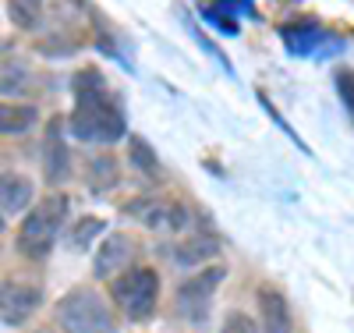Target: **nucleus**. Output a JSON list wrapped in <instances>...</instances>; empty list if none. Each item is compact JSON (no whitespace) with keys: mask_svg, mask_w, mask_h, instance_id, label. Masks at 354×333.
Masks as SVG:
<instances>
[{"mask_svg":"<svg viewBox=\"0 0 354 333\" xmlns=\"http://www.w3.org/2000/svg\"><path fill=\"white\" fill-rule=\"evenodd\" d=\"M75 110L68 117V128L82 142H121L128 135L121 100L110 93V85L100 68H82L71 82Z\"/></svg>","mask_w":354,"mask_h":333,"instance_id":"1","label":"nucleus"},{"mask_svg":"<svg viewBox=\"0 0 354 333\" xmlns=\"http://www.w3.org/2000/svg\"><path fill=\"white\" fill-rule=\"evenodd\" d=\"M68 195L64 192H50L36 202V209H28V217L18 227V252L25 259H46L50 249L57 245L64 220H68Z\"/></svg>","mask_w":354,"mask_h":333,"instance_id":"2","label":"nucleus"},{"mask_svg":"<svg viewBox=\"0 0 354 333\" xmlns=\"http://www.w3.org/2000/svg\"><path fill=\"white\" fill-rule=\"evenodd\" d=\"M57 323L64 333H110L113 312L93 287H75L57 301Z\"/></svg>","mask_w":354,"mask_h":333,"instance_id":"3","label":"nucleus"},{"mask_svg":"<svg viewBox=\"0 0 354 333\" xmlns=\"http://www.w3.org/2000/svg\"><path fill=\"white\" fill-rule=\"evenodd\" d=\"M113 301L121 305V312L135 323L149 319L156 312V301H160V277L156 269L149 266H135L124 269L121 277H113Z\"/></svg>","mask_w":354,"mask_h":333,"instance_id":"4","label":"nucleus"},{"mask_svg":"<svg viewBox=\"0 0 354 333\" xmlns=\"http://www.w3.org/2000/svg\"><path fill=\"white\" fill-rule=\"evenodd\" d=\"M227 269L223 266H209V269H198L195 277H185L181 287H177V312L185 319L198 323L209 316V301H213V291L223 284Z\"/></svg>","mask_w":354,"mask_h":333,"instance_id":"5","label":"nucleus"},{"mask_svg":"<svg viewBox=\"0 0 354 333\" xmlns=\"http://www.w3.org/2000/svg\"><path fill=\"white\" fill-rule=\"evenodd\" d=\"M39 287L25 280H0V323L4 326H21L25 319H32L39 309Z\"/></svg>","mask_w":354,"mask_h":333,"instance_id":"6","label":"nucleus"},{"mask_svg":"<svg viewBox=\"0 0 354 333\" xmlns=\"http://www.w3.org/2000/svg\"><path fill=\"white\" fill-rule=\"evenodd\" d=\"M71 174V156L64 145V117H53L43 138V177L46 185H64Z\"/></svg>","mask_w":354,"mask_h":333,"instance_id":"7","label":"nucleus"},{"mask_svg":"<svg viewBox=\"0 0 354 333\" xmlns=\"http://www.w3.org/2000/svg\"><path fill=\"white\" fill-rule=\"evenodd\" d=\"M135 255V237L131 234H110L103 237V245L96 249V259H93V269H96V277L100 280H113V277H121L128 262Z\"/></svg>","mask_w":354,"mask_h":333,"instance_id":"8","label":"nucleus"},{"mask_svg":"<svg viewBox=\"0 0 354 333\" xmlns=\"http://www.w3.org/2000/svg\"><path fill=\"white\" fill-rule=\"evenodd\" d=\"M32 195H36V188L25 174H15V170L0 174V213L4 217H18L21 209H28Z\"/></svg>","mask_w":354,"mask_h":333,"instance_id":"9","label":"nucleus"},{"mask_svg":"<svg viewBox=\"0 0 354 333\" xmlns=\"http://www.w3.org/2000/svg\"><path fill=\"white\" fill-rule=\"evenodd\" d=\"M262 333H290V305L277 287H259Z\"/></svg>","mask_w":354,"mask_h":333,"instance_id":"10","label":"nucleus"},{"mask_svg":"<svg viewBox=\"0 0 354 333\" xmlns=\"http://www.w3.org/2000/svg\"><path fill=\"white\" fill-rule=\"evenodd\" d=\"M280 36H283V43L290 46V53H308V50L322 39V28H319L315 18H298V21L283 25Z\"/></svg>","mask_w":354,"mask_h":333,"instance_id":"11","label":"nucleus"},{"mask_svg":"<svg viewBox=\"0 0 354 333\" xmlns=\"http://www.w3.org/2000/svg\"><path fill=\"white\" fill-rule=\"evenodd\" d=\"M39 110L28 103H0V135H21L28 128H36Z\"/></svg>","mask_w":354,"mask_h":333,"instance_id":"12","label":"nucleus"},{"mask_svg":"<svg viewBox=\"0 0 354 333\" xmlns=\"http://www.w3.org/2000/svg\"><path fill=\"white\" fill-rule=\"evenodd\" d=\"M8 18L21 33H36L46 21V0H8Z\"/></svg>","mask_w":354,"mask_h":333,"instance_id":"13","label":"nucleus"},{"mask_svg":"<svg viewBox=\"0 0 354 333\" xmlns=\"http://www.w3.org/2000/svg\"><path fill=\"white\" fill-rule=\"evenodd\" d=\"M220 249H216V241L213 237H205V234H195V237H185L181 245L174 249V262L177 266H198L205 259H213Z\"/></svg>","mask_w":354,"mask_h":333,"instance_id":"14","label":"nucleus"},{"mask_svg":"<svg viewBox=\"0 0 354 333\" xmlns=\"http://www.w3.org/2000/svg\"><path fill=\"white\" fill-rule=\"evenodd\" d=\"M128 160L142 170V174H149V177H163V167H160V156L153 153V145L138 138V135H128Z\"/></svg>","mask_w":354,"mask_h":333,"instance_id":"15","label":"nucleus"},{"mask_svg":"<svg viewBox=\"0 0 354 333\" xmlns=\"http://www.w3.org/2000/svg\"><path fill=\"white\" fill-rule=\"evenodd\" d=\"M103 231H106V220H103V217H82V220H75L71 231H68V245H71L75 252H85V249H93V241H96Z\"/></svg>","mask_w":354,"mask_h":333,"instance_id":"16","label":"nucleus"},{"mask_svg":"<svg viewBox=\"0 0 354 333\" xmlns=\"http://www.w3.org/2000/svg\"><path fill=\"white\" fill-rule=\"evenodd\" d=\"M32 75H28L25 64H8L4 71H0V93H8V96H18V93H28V82Z\"/></svg>","mask_w":354,"mask_h":333,"instance_id":"17","label":"nucleus"},{"mask_svg":"<svg viewBox=\"0 0 354 333\" xmlns=\"http://www.w3.org/2000/svg\"><path fill=\"white\" fill-rule=\"evenodd\" d=\"M113 181H117V160H113V156L93 160V167H88V185H93L96 192H106Z\"/></svg>","mask_w":354,"mask_h":333,"instance_id":"18","label":"nucleus"},{"mask_svg":"<svg viewBox=\"0 0 354 333\" xmlns=\"http://www.w3.org/2000/svg\"><path fill=\"white\" fill-rule=\"evenodd\" d=\"M202 15L209 18L216 28H223V33L238 36V15H234V11H227V8L220 4V0H216V4H209V8H202Z\"/></svg>","mask_w":354,"mask_h":333,"instance_id":"19","label":"nucleus"},{"mask_svg":"<svg viewBox=\"0 0 354 333\" xmlns=\"http://www.w3.org/2000/svg\"><path fill=\"white\" fill-rule=\"evenodd\" d=\"M220 333H259V326H255V319L245 316V312H230V316L223 319V330H220Z\"/></svg>","mask_w":354,"mask_h":333,"instance_id":"20","label":"nucleus"},{"mask_svg":"<svg viewBox=\"0 0 354 333\" xmlns=\"http://www.w3.org/2000/svg\"><path fill=\"white\" fill-rule=\"evenodd\" d=\"M337 93L344 100V107L351 110V120H354V71H337Z\"/></svg>","mask_w":354,"mask_h":333,"instance_id":"21","label":"nucleus"},{"mask_svg":"<svg viewBox=\"0 0 354 333\" xmlns=\"http://www.w3.org/2000/svg\"><path fill=\"white\" fill-rule=\"evenodd\" d=\"M220 4H223L227 11H234V15H255L252 0H220Z\"/></svg>","mask_w":354,"mask_h":333,"instance_id":"22","label":"nucleus"},{"mask_svg":"<svg viewBox=\"0 0 354 333\" xmlns=\"http://www.w3.org/2000/svg\"><path fill=\"white\" fill-rule=\"evenodd\" d=\"M0 227H4V213H0Z\"/></svg>","mask_w":354,"mask_h":333,"instance_id":"23","label":"nucleus"}]
</instances>
